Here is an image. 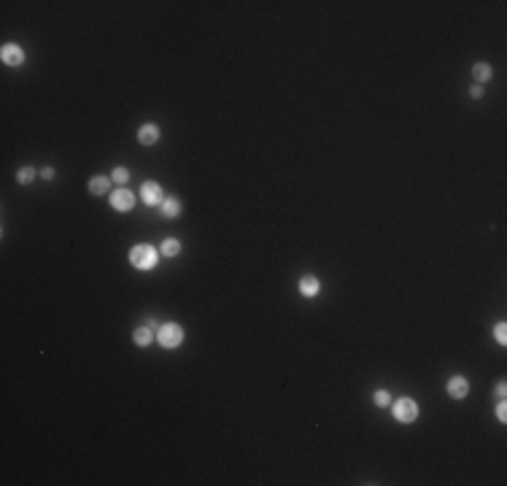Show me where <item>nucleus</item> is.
<instances>
[{"mask_svg": "<svg viewBox=\"0 0 507 486\" xmlns=\"http://www.w3.org/2000/svg\"><path fill=\"white\" fill-rule=\"evenodd\" d=\"M162 254H165V257L181 254V243H178L176 238H165V240H162Z\"/></svg>", "mask_w": 507, "mask_h": 486, "instance_id": "nucleus-13", "label": "nucleus"}, {"mask_svg": "<svg viewBox=\"0 0 507 486\" xmlns=\"http://www.w3.org/2000/svg\"><path fill=\"white\" fill-rule=\"evenodd\" d=\"M108 186H111V178H105V176H92L89 178V192L92 195H105Z\"/></svg>", "mask_w": 507, "mask_h": 486, "instance_id": "nucleus-10", "label": "nucleus"}, {"mask_svg": "<svg viewBox=\"0 0 507 486\" xmlns=\"http://www.w3.org/2000/svg\"><path fill=\"white\" fill-rule=\"evenodd\" d=\"M470 95H472L475 100H480V98H483V87H472V89H470Z\"/></svg>", "mask_w": 507, "mask_h": 486, "instance_id": "nucleus-20", "label": "nucleus"}, {"mask_svg": "<svg viewBox=\"0 0 507 486\" xmlns=\"http://www.w3.org/2000/svg\"><path fill=\"white\" fill-rule=\"evenodd\" d=\"M496 419L499 421H507V405H504V400L496 405Z\"/></svg>", "mask_w": 507, "mask_h": 486, "instance_id": "nucleus-19", "label": "nucleus"}, {"mask_svg": "<svg viewBox=\"0 0 507 486\" xmlns=\"http://www.w3.org/2000/svg\"><path fill=\"white\" fill-rule=\"evenodd\" d=\"M130 262L135 265L138 270H151L154 265H157V252H154L151 246H132V252H130Z\"/></svg>", "mask_w": 507, "mask_h": 486, "instance_id": "nucleus-1", "label": "nucleus"}, {"mask_svg": "<svg viewBox=\"0 0 507 486\" xmlns=\"http://www.w3.org/2000/svg\"><path fill=\"white\" fill-rule=\"evenodd\" d=\"M132 341H135L138 343V346H149V343H151V330H149V327H138V330H135V335H132Z\"/></svg>", "mask_w": 507, "mask_h": 486, "instance_id": "nucleus-14", "label": "nucleus"}, {"mask_svg": "<svg viewBox=\"0 0 507 486\" xmlns=\"http://www.w3.org/2000/svg\"><path fill=\"white\" fill-rule=\"evenodd\" d=\"M111 206L116 211H132V206H135V195H132L130 189H116V192H111Z\"/></svg>", "mask_w": 507, "mask_h": 486, "instance_id": "nucleus-6", "label": "nucleus"}, {"mask_svg": "<svg viewBox=\"0 0 507 486\" xmlns=\"http://www.w3.org/2000/svg\"><path fill=\"white\" fill-rule=\"evenodd\" d=\"M504 392H507V383H504V381H499V383H496V395H499V397H504Z\"/></svg>", "mask_w": 507, "mask_h": 486, "instance_id": "nucleus-21", "label": "nucleus"}, {"mask_svg": "<svg viewBox=\"0 0 507 486\" xmlns=\"http://www.w3.org/2000/svg\"><path fill=\"white\" fill-rule=\"evenodd\" d=\"M138 140L143 146H154L159 140V127L157 124H143V127L138 130Z\"/></svg>", "mask_w": 507, "mask_h": 486, "instance_id": "nucleus-8", "label": "nucleus"}, {"mask_svg": "<svg viewBox=\"0 0 507 486\" xmlns=\"http://www.w3.org/2000/svg\"><path fill=\"white\" fill-rule=\"evenodd\" d=\"M372 400H375V405H380V408H383V405H388V400H391V397H388V392H386V389H378Z\"/></svg>", "mask_w": 507, "mask_h": 486, "instance_id": "nucleus-18", "label": "nucleus"}, {"mask_svg": "<svg viewBox=\"0 0 507 486\" xmlns=\"http://www.w3.org/2000/svg\"><path fill=\"white\" fill-rule=\"evenodd\" d=\"M35 176H38V170H35L33 165H27V168H22L19 173H17V181H19V184H33Z\"/></svg>", "mask_w": 507, "mask_h": 486, "instance_id": "nucleus-15", "label": "nucleus"}, {"mask_svg": "<svg viewBox=\"0 0 507 486\" xmlns=\"http://www.w3.org/2000/svg\"><path fill=\"white\" fill-rule=\"evenodd\" d=\"M445 389H448V395L454 400H464L467 395H470V381L462 378V375H454V378H448Z\"/></svg>", "mask_w": 507, "mask_h": 486, "instance_id": "nucleus-5", "label": "nucleus"}, {"mask_svg": "<svg viewBox=\"0 0 507 486\" xmlns=\"http://www.w3.org/2000/svg\"><path fill=\"white\" fill-rule=\"evenodd\" d=\"M416 416H418L416 400L402 397V400H397V403H394V419H397V421H402V424H410V421H416Z\"/></svg>", "mask_w": 507, "mask_h": 486, "instance_id": "nucleus-3", "label": "nucleus"}, {"mask_svg": "<svg viewBox=\"0 0 507 486\" xmlns=\"http://www.w3.org/2000/svg\"><path fill=\"white\" fill-rule=\"evenodd\" d=\"M140 198H143L146 206H159V203L165 200V198H162V186L154 184V181L143 184V189H140Z\"/></svg>", "mask_w": 507, "mask_h": 486, "instance_id": "nucleus-7", "label": "nucleus"}, {"mask_svg": "<svg viewBox=\"0 0 507 486\" xmlns=\"http://www.w3.org/2000/svg\"><path fill=\"white\" fill-rule=\"evenodd\" d=\"M157 341H159V346H165V349H176V346H181V341H184V330L178 324H173V321H167V324H162L157 330Z\"/></svg>", "mask_w": 507, "mask_h": 486, "instance_id": "nucleus-2", "label": "nucleus"}, {"mask_svg": "<svg viewBox=\"0 0 507 486\" xmlns=\"http://www.w3.org/2000/svg\"><path fill=\"white\" fill-rule=\"evenodd\" d=\"M162 214H165L167 219H176L178 214H181V203H178L176 198H167V200H162Z\"/></svg>", "mask_w": 507, "mask_h": 486, "instance_id": "nucleus-11", "label": "nucleus"}, {"mask_svg": "<svg viewBox=\"0 0 507 486\" xmlns=\"http://www.w3.org/2000/svg\"><path fill=\"white\" fill-rule=\"evenodd\" d=\"M127 178H130L127 168H116V170H114V176H111V181H116V184H124Z\"/></svg>", "mask_w": 507, "mask_h": 486, "instance_id": "nucleus-17", "label": "nucleus"}, {"mask_svg": "<svg viewBox=\"0 0 507 486\" xmlns=\"http://www.w3.org/2000/svg\"><path fill=\"white\" fill-rule=\"evenodd\" d=\"M472 73H475V78H478V81H491L494 70H491V65H488V62H478V65L472 68Z\"/></svg>", "mask_w": 507, "mask_h": 486, "instance_id": "nucleus-12", "label": "nucleus"}, {"mask_svg": "<svg viewBox=\"0 0 507 486\" xmlns=\"http://www.w3.org/2000/svg\"><path fill=\"white\" fill-rule=\"evenodd\" d=\"M41 176L46 178V181H49V178H54V168H43V170H41Z\"/></svg>", "mask_w": 507, "mask_h": 486, "instance_id": "nucleus-22", "label": "nucleus"}, {"mask_svg": "<svg viewBox=\"0 0 507 486\" xmlns=\"http://www.w3.org/2000/svg\"><path fill=\"white\" fill-rule=\"evenodd\" d=\"M0 60H3L6 65H11V68H19L22 62H25V52H22V46H17V43H3Z\"/></svg>", "mask_w": 507, "mask_h": 486, "instance_id": "nucleus-4", "label": "nucleus"}, {"mask_svg": "<svg viewBox=\"0 0 507 486\" xmlns=\"http://www.w3.org/2000/svg\"><path fill=\"white\" fill-rule=\"evenodd\" d=\"M318 289H321V284H318V278H316V276H302V281H300V292L305 295V297H316V295H318Z\"/></svg>", "mask_w": 507, "mask_h": 486, "instance_id": "nucleus-9", "label": "nucleus"}, {"mask_svg": "<svg viewBox=\"0 0 507 486\" xmlns=\"http://www.w3.org/2000/svg\"><path fill=\"white\" fill-rule=\"evenodd\" d=\"M494 338H496V343H502V346L507 343V324L504 321H499V324L494 327Z\"/></svg>", "mask_w": 507, "mask_h": 486, "instance_id": "nucleus-16", "label": "nucleus"}]
</instances>
